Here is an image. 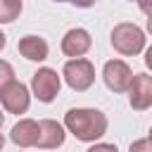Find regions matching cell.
Here are the masks:
<instances>
[{
	"label": "cell",
	"instance_id": "6da1fadb",
	"mask_svg": "<svg viewBox=\"0 0 152 152\" xmlns=\"http://www.w3.org/2000/svg\"><path fill=\"white\" fill-rule=\"evenodd\" d=\"M107 116L100 109H90V107H76L69 109L64 114V128L83 142H95L97 138H102L107 133Z\"/></svg>",
	"mask_w": 152,
	"mask_h": 152
},
{
	"label": "cell",
	"instance_id": "7a4b0ae2",
	"mask_svg": "<svg viewBox=\"0 0 152 152\" xmlns=\"http://www.w3.org/2000/svg\"><path fill=\"white\" fill-rule=\"evenodd\" d=\"M109 40H112V48H114L119 55H126V57L138 55V52H142V48H145V33H142V28L135 26V24H131V21L116 24V26L112 28Z\"/></svg>",
	"mask_w": 152,
	"mask_h": 152
},
{
	"label": "cell",
	"instance_id": "3957f363",
	"mask_svg": "<svg viewBox=\"0 0 152 152\" xmlns=\"http://www.w3.org/2000/svg\"><path fill=\"white\" fill-rule=\"evenodd\" d=\"M62 76L66 81V86L76 93H83L88 90L93 83H95V66L90 59H69L62 69Z\"/></svg>",
	"mask_w": 152,
	"mask_h": 152
},
{
	"label": "cell",
	"instance_id": "277c9868",
	"mask_svg": "<svg viewBox=\"0 0 152 152\" xmlns=\"http://www.w3.org/2000/svg\"><path fill=\"white\" fill-rule=\"evenodd\" d=\"M59 88H62V81H59L57 71L50 66H43L31 76V90L40 102H52L59 95Z\"/></svg>",
	"mask_w": 152,
	"mask_h": 152
},
{
	"label": "cell",
	"instance_id": "5b68a950",
	"mask_svg": "<svg viewBox=\"0 0 152 152\" xmlns=\"http://www.w3.org/2000/svg\"><path fill=\"white\" fill-rule=\"evenodd\" d=\"M102 78L107 83L109 90L114 93H126L131 88V81H133V71L131 66L124 62V59H109L102 69Z\"/></svg>",
	"mask_w": 152,
	"mask_h": 152
},
{
	"label": "cell",
	"instance_id": "8992f818",
	"mask_svg": "<svg viewBox=\"0 0 152 152\" xmlns=\"http://www.w3.org/2000/svg\"><path fill=\"white\" fill-rule=\"evenodd\" d=\"M0 102L10 114H24L31 104V93L21 81H12L7 88L0 90Z\"/></svg>",
	"mask_w": 152,
	"mask_h": 152
},
{
	"label": "cell",
	"instance_id": "52a82bcc",
	"mask_svg": "<svg viewBox=\"0 0 152 152\" xmlns=\"http://www.w3.org/2000/svg\"><path fill=\"white\" fill-rule=\"evenodd\" d=\"M128 102L138 112L152 104V76L150 74H133V81L128 88Z\"/></svg>",
	"mask_w": 152,
	"mask_h": 152
},
{
	"label": "cell",
	"instance_id": "ba28073f",
	"mask_svg": "<svg viewBox=\"0 0 152 152\" xmlns=\"http://www.w3.org/2000/svg\"><path fill=\"white\" fill-rule=\"evenodd\" d=\"M93 45V38L86 28H69L62 38V52L71 59H81Z\"/></svg>",
	"mask_w": 152,
	"mask_h": 152
},
{
	"label": "cell",
	"instance_id": "9c48e42d",
	"mask_svg": "<svg viewBox=\"0 0 152 152\" xmlns=\"http://www.w3.org/2000/svg\"><path fill=\"white\" fill-rule=\"evenodd\" d=\"M64 138H66L64 126L57 124L55 119L38 121V142H36V147H40V150H55V147H59L64 142Z\"/></svg>",
	"mask_w": 152,
	"mask_h": 152
},
{
	"label": "cell",
	"instance_id": "30bf717a",
	"mask_svg": "<svg viewBox=\"0 0 152 152\" xmlns=\"http://www.w3.org/2000/svg\"><path fill=\"white\" fill-rule=\"evenodd\" d=\"M10 138L19 147H36V142H38V121H33V119H19L12 126Z\"/></svg>",
	"mask_w": 152,
	"mask_h": 152
},
{
	"label": "cell",
	"instance_id": "8fae6325",
	"mask_svg": "<svg viewBox=\"0 0 152 152\" xmlns=\"http://www.w3.org/2000/svg\"><path fill=\"white\" fill-rule=\"evenodd\" d=\"M19 52L31 62H43L48 59V43L40 36H24L19 40Z\"/></svg>",
	"mask_w": 152,
	"mask_h": 152
},
{
	"label": "cell",
	"instance_id": "7c38bea8",
	"mask_svg": "<svg viewBox=\"0 0 152 152\" xmlns=\"http://www.w3.org/2000/svg\"><path fill=\"white\" fill-rule=\"evenodd\" d=\"M21 14V0H0V24H10Z\"/></svg>",
	"mask_w": 152,
	"mask_h": 152
},
{
	"label": "cell",
	"instance_id": "4fadbf2b",
	"mask_svg": "<svg viewBox=\"0 0 152 152\" xmlns=\"http://www.w3.org/2000/svg\"><path fill=\"white\" fill-rule=\"evenodd\" d=\"M12 81H14V69H12V64L5 62V59H0V90L7 88Z\"/></svg>",
	"mask_w": 152,
	"mask_h": 152
},
{
	"label": "cell",
	"instance_id": "5bb4252c",
	"mask_svg": "<svg viewBox=\"0 0 152 152\" xmlns=\"http://www.w3.org/2000/svg\"><path fill=\"white\" fill-rule=\"evenodd\" d=\"M128 152H152V142L150 138H140V140H133Z\"/></svg>",
	"mask_w": 152,
	"mask_h": 152
},
{
	"label": "cell",
	"instance_id": "9a60e30c",
	"mask_svg": "<svg viewBox=\"0 0 152 152\" xmlns=\"http://www.w3.org/2000/svg\"><path fill=\"white\" fill-rule=\"evenodd\" d=\"M86 152H119V150H116V145H112V142H95V145L88 147Z\"/></svg>",
	"mask_w": 152,
	"mask_h": 152
},
{
	"label": "cell",
	"instance_id": "2e32d148",
	"mask_svg": "<svg viewBox=\"0 0 152 152\" xmlns=\"http://www.w3.org/2000/svg\"><path fill=\"white\" fill-rule=\"evenodd\" d=\"M145 64H147V69H152V48H147V52H145Z\"/></svg>",
	"mask_w": 152,
	"mask_h": 152
},
{
	"label": "cell",
	"instance_id": "e0dca14e",
	"mask_svg": "<svg viewBox=\"0 0 152 152\" xmlns=\"http://www.w3.org/2000/svg\"><path fill=\"white\" fill-rule=\"evenodd\" d=\"M5 43H7V38H5V33H2V31H0V50H2V48H5Z\"/></svg>",
	"mask_w": 152,
	"mask_h": 152
},
{
	"label": "cell",
	"instance_id": "ac0fdd59",
	"mask_svg": "<svg viewBox=\"0 0 152 152\" xmlns=\"http://www.w3.org/2000/svg\"><path fill=\"white\" fill-rule=\"evenodd\" d=\"M147 31H150V33H152V14H150V17H147Z\"/></svg>",
	"mask_w": 152,
	"mask_h": 152
},
{
	"label": "cell",
	"instance_id": "d6986e66",
	"mask_svg": "<svg viewBox=\"0 0 152 152\" xmlns=\"http://www.w3.org/2000/svg\"><path fill=\"white\" fill-rule=\"evenodd\" d=\"M2 147H5V135L0 133V150H2Z\"/></svg>",
	"mask_w": 152,
	"mask_h": 152
},
{
	"label": "cell",
	"instance_id": "ffe728a7",
	"mask_svg": "<svg viewBox=\"0 0 152 152\" xmlns=\"http://www.w3.org/2000/svg\"><path fill=\"white\" fill-rule=\"evenodd\" d=\"M2 121H5V116H2V109H0V126H2Z\"/></svg>",
	"mask_w": 152,
	"mask_h": 152
},
{
	"label": "cell",
	"instance_id": "44dd1931",
	"mask_svg": "<svg viewBox=\"0 0 152 152\" xmlns=\"http://www.w3.org/2000/svg\"><path fill=\"white\" fill-rule=\"evenodd\" d=\"M147 138H150V142H152V128H150V135H147Z\"/></svg>",
	"mask_w": 152,
	"mask_h": 152
}]
</instances>
